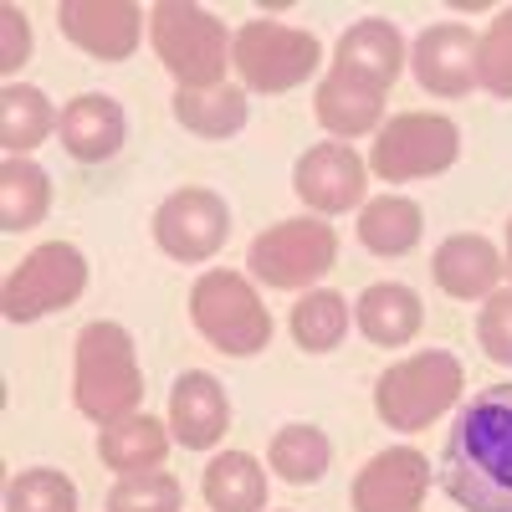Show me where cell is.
Segmentation results:
<instances>
[{
	"label": "cell",
	"mask_w": 512,
	"mask_h": 512,
	"mask_svg": "<svg viewBox=\"0 0 512 512\" xmlns=\"http://www.w3.org/2000/svg\"><path fill=\"white\" fill-rule=\"evenodd\" d=\"M441 487L466 512H512V384L461 405L441 451Z\"/></svg>",
	"instance_id": "obj_1"
},
{
	"label": "cell",
	"mask_w": 512,
	"mask_h": 512,
	"mask_svg": "<svg viewBox=\"0 0 512 512\" xmlns=\"http://www.w3.org/2000/svg\"><path fill=\"white\" fill-rule=\"evenodd\" d=\"M72 400L77 410L98 420V425H118L128 415H139L144 400V374H139V354L134 338L123 323H88L77 333V374H72Z\"/></svg>",
	"instance_id": "obj_2"
},
{
	"label": "cell",
	"mask_w": 512,
	"mask_h": 512,
	"mask_svg": "<svg viewBox=\"0 0 512 512\" xmlns=\"http://www.w3.org/2000/svg\"><path fill=\"white\" fill-rule=\"evenodd\" d=\"M149 36L164 72L180 82V93H210L226 77V52L231 36L226 21H216L205 6H185V0H159L149 11Z\"/></svg>",
	"instance_id": "obj_3"
},
{
	"label": "cell",
	"mask_w": 512,
	"mask_h": 512,
	"mask_svg": "<svg viewBox=\"0 0 512 512\" xmlns=\"http://www.w3.org/2000/svg\"><path fill=\"white\" fill-rule=\"evenodd\" d=\"M461 359L446 349H425L415 359H400L374 384V415L390 431H425L436 415H446L461 400Z\"/></svg>",
	"instance_id": "obj_4"
},
{
	"label": "cell",
	"mask_w": 512,
	"mask_h": 512,
	"mask_svg": "<svg viewBox=\"0 0 512 512\" xmlns=\"http://www.w3.org/2000/svg\"><path fill=\"white\" fill-rule=\"evenodd\" d=\"M190 323L210 349L251 359L272 344V313L241 272H205L190 287Z\"/></svg>",
	"instance_id": "obj_5"
},
{
	"label": "cell",
	"mask_w": 512,
	"mask_h": 512,
	"mask_svg": "<svg viewBox=\"0 0 512 512\" xmlns=\"http://www.w3.org/2000/svg\"><path fill=\"white\" fill-rule=\"evenodd\" d=\"M323 62V47L313 31H297L282 21H246L231 36V67L251 93H292L308 82Z\"/></svg>",
	"instance_id": "obj_6"
},
{
	"label": "cell",
	"mask_w": 512,
	"mask_h": 512,
	"mask_svg": "<svg viewBox=\"0 0 512 512\" xmlns=\"http://www.w3.org/2000/svg\"><path fill=\"white\" fill-rule=\"evenodd\" d=\"M338 262V236L323 221H277L262 236L251 241L246 251V267L251 277L272 287V292H297V287H313L318 277H328Z\"/></svg>",
	"instance_id": "obj_7"
},
{
	"label": "cell",
	"mask_w": 512,
	"mask_h": 512,
	"mask_svg": "<svg viewBox=\"0 0 512 512\" xmlns=\"http://www.w3.org/2000/svg\"><path fill=\"white\" fill-rule=\"evenodd\" d=\"M82 292H88V256H82L72 241H47L6 277L0 313H6L11 323H36V318H47L57 308H72Z\"/></svg>",
	"instance_id": "obj_8"
},
{
	"label": "cell",
	"mask_w": 512,
	"mask_h": 512,
	"mask_svg": "<svg viewBox=\"0 0 512 512\" xmlns=\"http://www.w3.org/2000/svg\"><path fill=\"white\" fill-rule=\"evenodd\" d=\"M456 154H461V128L446 113H400L379 128L369 169L390 185H405L451 169Z\"/></svg>",
	"instance_id": "obj_9"
},
{
	"label": "cell",
	"mask_w": 512,
	"mask_h": 512,
	"mask_svg": "<svg viewBox=\"0 0 512 512\" xmlns=\"http://www.w3.org/2000/svg\"><path fill=\"white\" fill-rule=\"evenodd\" d=\"M231 236V210L216 190H175L154 210V241L175 262H210Z\"/></svg>",
	"instance_id": "obj_10"
},
{
	"label": "cell",
	"mask_w": 512,
	"mask_h": 512,
	"mask_svg": "<svg viewBox=\"0 0 512 512\" xmlns=\"http://www.w3.org/2000/svg\"><path fill=\"white\" fill-rule=\"evenodd\" d=\"M57 26L72 47H82L98 62H128L139 52L144 36V11L134 0H62Z\"/></svg>",
	"instance_id": "obj_11"
},
{
	"label": "cell",
	"mask_w": 512,
	"mask_h": 512,
	"mask_svg": "<svg viewBox=\"0 0 512 512\" xmlns=\"http://www.w3.org/2000/svg\"><path fill=\"white\" fill-rule=\"evenodd\" d=\"M369 169L354 154V144H313L292 169V190L303 205H313L318 216H344L349 205L364 200Z\"/></svg>",
	"instance_id": "obj_12"
},
{
	"label": "cell",
	"mask_w": 512,
	"mask_h": 512,
	"mask_svg": "<svg viewBox=\"0 0 512 512\" xmlns=\"http://www.w3.org/2000/svg\"><path fill=\"white\" fill-rule=\"evenodd\" d=\"M431 492V461L415 446H390L354 477V512H420Z\"/></svg>",
	"instance_id": "obj_13"
},
{
	"label": "cell",
	"mask_w": 512,
	"mask_h": 512,
	"mask_svg": "<svg viewBox=\"0 0 512 512\" xmlns=\"http://www.w3.org/2000/svg\"><path fill=\"white\" fill-rule=\"evenodd\" d=\"M415 82L436 98H466L477 88V36L466 31L461 21H441V26H425L415 36V52H410Z\"/></svg>",
	"instance_id": "obj_14"
},
{
	"label": "cell",
	"mask_w": 512,
	"mask_h": 512,
	"mask_svg": "<svg viewBox=\"0 0 512 512\" xmlns=\"http://www.w3.org/2000/svg\"><path fill=\"white\" fill-rule=\"evenodd\" d=\"M400 67H405V36H400L395 21L364 16V21H354L344 36H338V62H333V72L349 77V82H359V88H369V93L384 98V88L400 77Z\"/></svg>",
	"instance_id": "obj_15"
},
{
	"label": "cell",
	"mask_w": 512,
	"mask_h": 512,
	"mask_svg": "<svg viewBox=\"0 0 512 512\" xmlns=\"http://www.w3.org/2000/svg\"><path fill=\"white\" fill-rule=\"evenodd\" d=\"M231 425V405L216 374L205 369H185L169 390V436H175L185 451H210Z\"/></svg>",
	"instance_id": "obj_16"
},
{
	"label": "cell",
	"mask_w": 512,
	"mask_h": 512,
	"mask_svg": "<svg viewBox=\"0 0 512 512\" xmlns=\"http://www.w3.org/2000/svg\"><path fill=\"white\" fill-rule=\"evenodd\" d=\"M57 134H62V149L82 164H103L123 149L128 139V118L118 108V98L108 93H82L62 108V123H57Z\"/></svg>",
	"instance_id": "obj_17"
},
{
	"label": "cell",
	"mask_w": 512,
	"mask_h": 512,
	"mask_svg": "<svg viewBox=\"0 0 512 512\" xmlns=\"http://www.w3.org/2000/svg\"><path fill=\"white\" fill-rule=\"evenodd\" d=\"M436 287L446 297H461V303H472V297H492L497 292V277H502V256L487 236H446L436 246Z\"/></svg>",
	"instance_id": "obj_18"
},
{
	"label": "cell",
	"mask_w": 512,
	"mask_h": 512,
	"mask_svg": "<svg viewBox=\"0 0 512 512\" xmlns=\"http://www.w3.org/2000/svg\"><path fill=\"white\" fill-rule=\"evenodd\" d=\"M354 323H359V333L369 338V344H379V349H405L410 338L420 333V323H425L420 292L405 287V282H374V287L359 292Z\"/></svg>",
	"instance_id": "obj_19"
},
{
	"label": "cell",
	"mask_w": 512,
	"mask_h": 512,
	"mask_svg": "<svg viewBox=\"0 0 512 512\" xmlns=\"http://www.w3.org/2000/svg\"><path fill=\"white\" fill-rule=\"evenodd\" d=\"M98 456H103L108 472H123V477L159 472L164 456H169V431L154 415H128V420L98 431Z\"/></svg>",
	"instance_id": "obj_20"
},
{
	"label": "cell",
	"mask_w": 512,
	"mask_h": 512,
	"mask_svg": "<svg viewBox=\"0 0 512 512\" xmlns=\"http://www.w3.org/2000/svg\"><path fill=\"white\" fill-rule=\"evenodd\" d=\"M57 123L62 113H52L41 88H21V82L0 88V149H6V159H26L47 134H57Z\"/></svg>",
	"instance_id": "obj_21"
},
{
	"label": "cell",
	"mask_w": 512,
	"mask_h": 512,
	"mask_svg": "<svg viewBox=\"0 0 512 512\" xmlns=\"http://www.w3.org/2000/svg\"><path fill=\"white\" fill-rule=\"evenodd\" d=\"M200 492L216 512H262L267 507V472L251 451H226L205 466Z\"/></svg>",
	"instance_id": "obj_22"
},
{
	"label": "cell",
	"mask_w": 512,
	"mask_h": 512,
	"mask_svg": "<svg viewBox=\"0 0 512 512\" xmlns=\"http://www.w3.org/2000/svg\"><path fill=\"white\" fill-rule=\"evenodd\" d=\"M313 113H318V123L328 128V134L359 139V134H369V128H379L384 98L369 93V88H359V82H349V77L328 72L318 82V93H313Z\"/></svg>",
	"instance_id": "obj_23"
},
{
	"label": "cell",
	"mask_w": 512,
	"mask_h": 512,
	"mask_svg": "<svg viewBox=\"0 0 512 512\" xmlns=\"http://www.w3.org/2000/svg\"><path fill=\"white\" fill-rule=\"evenodd\" d=\"M420 236H425V216L405 195H379L359 210V241L374 256H405L420 246Z\"/></svg>",
	"instance_id": "obj_24"
},
{
	"label": "cell",
	"mask_w": 512,
	"mask_h": 512,
	"mask_svg": "<svg viewBox=\"0 0 512 512\" xmlns=\"http://www.w3.org/2000/svg\"><path fill=\"white\" fill-rule=\"evenodd\" d=\"M52 210V180L31 159L0 164V231H31Z\"/></svg>",
	"instance_id": "obj_25"
},
{
	"label": "cell",
	"mask_w": 512,
	"mask_h": 512,
	"mask_svg": "<svg viewBox=\"0 0 512 512\" xmlns=\"http://www.w3.org/2000/svg\"><path fill=\"white\" fill-rule=\"evenodd\" d=\"M267 461H272V472L282 482L308 487V482H323L328 461H333V446H328V436L318 431V425H282V431L272 436V446H267Z\"/></svg>",
	"instance_id": "obj_26"
},
{
	"label": "cell",
	"mask_w": 512,
	"mask_h": 512,
	"mask_svg": "<svg viewBox=\"0 0 512 512\" xmlns=\"http://www.w3.org/2000/svg\"><path fill=\"white\" fill-rule=\"evenodd\" d=\"M175 118L200 139H231L246 128V93L226 82L210 93H175Z\"/></svg>",
	"instance_id": "obj_27"
},
{
	"label": "cell",
	"mask_w": 512,
	"mask_h": 512,
	"mask_svg": "<svg viewBox=\"0 0 512 512\" xmlns=\"http://www.w3.org/2000/svg\"><path fill=\"white\" fill-rule=\"evenodd\" d=\"M344 333H349V303L338 292H308L303 303L292 308V338H297V349L328 354V349L344 344Z\"/></svg>",
	"instance_id": "obj_28"
},
{
	"label": "cell",
	"mask_w": 512,
	"mask_h": 512,
	"mask_svg": "<svg viewBox=\"0 0 512 512\" xmlns=\"http://www.w3.org/2000/svg\"><path fill=\"white\" fill-rule=\"evenodd\" d=\"M6 512H77V487H72L67 472L31 466V472L11 477V487H6Z\"/></svg>",
	"instance_id": "obj_29"
},
{
	"label": "cell",
	"mask_w": 512,
	"mask_h": 512,
	"mask_svg": "<svg viewBox=\"0 0 512 512\" xmlns=\"http://www.w3.org/2000/svg\"><path fill=\"white\" fill-rule=\"evenodd\" d=\"M185 487L169 472H139V477H118L108 492V512H180Z\"/></svg>",
	"instance_id": "obj_30"
},
{
	"label": "cell",
	"mask_w": 512,
	"mask_h": 512,
	"mask_svg": "<svg viewBox=\"0 0 512 512\" xmlns=\"http://www.w3.org/2000/svg\"><path fill=\"white\" fill-rule=\"evenodd\" d=\"M477 88L492 98H512V6L477 36Z\"/></svg>",
	"instance_id": "obj_31"
},
{
	"label": "cell",
	"mask_w": 512,
	"mask_h": 512,
	"mask_svg": "<svg viewBox=\"0 0 512 512\" xmlns=\"http://www.w3.org/2000/svg\"><path fill=\"white\" fill-rule=\"evenodd\" d=\"M477 344L492 364H512V287L492 292L487 308L477 313Z\"/></svg>",
	"instance_id": "obj_32"
},
{
	"label": "cell",
	"mask_w": 512,
	"mask_h": 512,
	"mask_svg": "<svg viewBox=\"0 0 512 512\" xmlns=\"http://www.w3.org/2000/svg\"><path fill=\"white\" fill-rule=\"evenodd\" d=\"M31 52V26H26V11L21 6H6L0 11V72H16Z\"/></svg>",
	"instance_id": "obj_33"
},
{
	"label": "cell",
	"mask_w": 512,
	"mask_h": 512,
	"mask_svg": "<svg viewBox=\"0 0 512 512\" xmlns=\"http://www.w3.org/2000/svg\"><path fill=\"white\" fill-rule=\"evenodd\" d=\"M507 267H512V221H507Z\"/></svg>",
	"instance_id": "obj_34"
}]
</instances>
